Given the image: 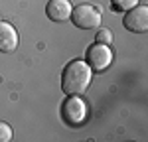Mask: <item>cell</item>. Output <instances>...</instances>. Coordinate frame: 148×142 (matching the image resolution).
I'll return each instance as SVG.
<instances>
[{
    "label": "cell",
    "mask_w": 148,
    "mask_h": 142,
    "mask_svg": "<svg viewBox=\"0 0 148 142\" xmlns=\"http://www.w3.org/2000/svg\"><path fill=\"white\" fill-rule=\"evenodd\" d=\"M71 2L69 0H49L46 6V14L51 22H65L71 18Z\"/></svg>",
    "instance_id": "6"
},
{
    "label": "cell",
    "mask_w": 148,
    "mask_h": 142,
    "mask_svg": "<svg viewBox=\"0 0 148 142\" xmlns=\"http://www.w3.org/2000/svg\"><path fill=\"white\" fill-rule=\"evenodd\" d=\"M61 117L67 124H81L87 118L85 101H81L79 95H67L65 103L61 105Z\"/></svg>",
    "instance_id": "3"
},
{
    "label": "cell",
    "mask_w": 148,
    "mask_h": 142,
    "mask_svg": "<svg viewBox=\"0 0 148 142\" xmlns=\"http://www.w3.org/2000/svg\"><path fill=\"white\" fill-rule=\"evenodd\" d=\"M93 79V69L87 61L73 59L69 61L61 75V91L65 95H83Z\"/></svg>",
    "instance_id": "1"
},
{
    "label": "cell",
    "mask_w": 148,
    "mask_h": 142,
    "mask_svg": "<svg viewBox=\"0 0 148 142\" xmlns=\"http://www.w3.org/2000/svg\"><path fill=\"white\" fill-rule=\"evenodd\" d=\"M18 47V32L8 22H0V51L10 53Z\"/></svg>",
    "instance_id": "7"
},
{
    "label": "cell",
    "mask_w": 148,
    "mask_h": 142,
    "mask_svg": "<svg viewBox=\"0 0 148 142\" xmlns=\"http://www.w3.org/2000/svg\"><path fill=\"white\" fill-rule=\"evenodd\" d=\"M95 42H97V44H105V46L113 44V32L107 30V28H99L97 34H95Z\"/></svg>",
    "instance_id": "8"
},
{
    "label": "cell",
    "mask_w": 148,
    "mask_h": 142,
    "mask_svg": "<svg viewBox=\"0 0 148 142\" xmlns=\"http://www.w3.org/2000/svg\"><path fill=\"white\" fill-rule=\"evenodd\" d=\"M111 4H113V8L116 12H121V10H130V8H134L138 4V0H111Z\"/></svg>",
    "instance_id": "9"
},
{
    "label": "cell",
    "mask_w": 148,
    "mask_h": 142,
    "mask_svg": "<svg viewBox=\"0 0 148 142\" xmlns=\"http://www.w3.org/2000/svg\"><path fill=\"white\" fill-rule=\"evenodd\" d=\"M125 28L128 32H136V34H144L148 32V6L144 4H136L134 8L126 10L125 20Z\"/></svg>",
    "instance_id": "5"
},
{
    "label": "cell",
    "mask_w": 148,
    "mask_h": 142,
    "mask_svg": "<svg viewBox=\"0 0 148 142\" xmlns=\"http://www.w3.org/2000/svg\"><path fill=\"white\" fill-rule=\"evenodd\" d=\"M113 61V51L111 47L105 46V44H93L89 49H87V63L93 71L101 73L105 71Z\"/></svg>",
    "instance_id": "4"
},
{
    "label": "cell",
    "mask_w": 148,
    "mask_h": 142,
    "mask_svg": "<svg viewBox=\"0 0 148 142\" xmlns=\"http://www.w3.org/2000/svg\"><path fill=\"white\" fill-rule=\"evenodd\" d=\"M12 140V126L8 122L0 120V142H8Z\"/></svg>",
    "instance_id": "10"
},
{
    "label": "cell",
    "mask_w": 148,
    "mask_h": 142,
    "mask_svg": "<svg viewBox=\"0 0 148 142\" xmlns=\"http://www.w3.org/2000/svg\"><path fill=\"white\" fill-rule=\"evenodd\" d=\"M71 20L81 30H93L101 26V12L91 4H79L71 10Z\"/></svg>",
    "instance_id": "2"
}]
</instances>
